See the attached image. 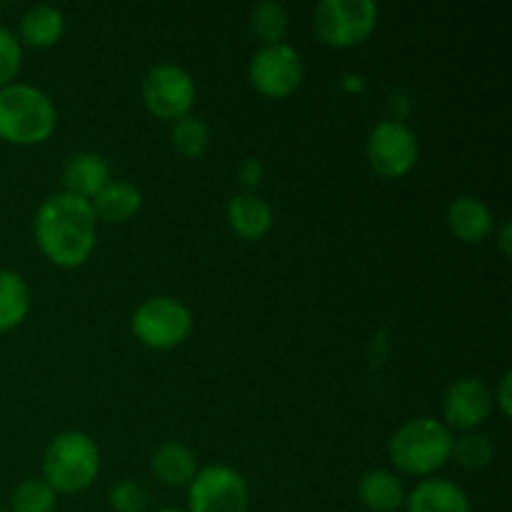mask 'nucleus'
Returning <instances> with one entry per match:
<instances>
[{
    "label": "nucleus",
    "mask_w": 512,
    "mask_h": 512,
    "mask_svg": "<svg viewBox=\"0 0 512 512\" xmlns=\"http://www.w3.org/2000/svg\"><path fill=\"white\" fill-rule=\"evenodd\" d=\"M510 385H512V373L503 375V380H500V390H498V405H500V413L505 415V418H510L512 415V400H510Z\"/></svg>",
    "instance_id": "cd10ccee"
},
{
    "label": "nucleus",
    "mask_w": 512,
    "mask_h": 512,
    "mask_svg": "<svg viewBox=\"0 0 512 512\" xmlns=\"http://www.w3.org/2000/svg\"><path fill=\"white\" fill-rule=\"evenodd\" d=\"M140 190L133 183H125V180H110L93 200V213L95 218L103 220V223H125V220L133 218L140 210Z\"/></svg>",
    "instance_id": "dca6fc26"
},
{
    "label": "nucleus",
    "mask_w": 512,
    "mask_h": 512,
    "mask_svg": "<svg viewBox=\"0 0 512 512\" xmlns=\"http://www.w3.org/2000/svg\"><path fill=\"white\" fill-rule=\"evenodd\" d=\"M193 330V313L175 298H150L135 310L133 333L153 350L178 348Z\"/></svg>",
    "instance_id": "423d86ee"
},
{
    "label": "nucleus",
    "mask_w": 512,
    "mask_h": 512,
    "mask_svg": "<svg viewBox=\"0 0 512 512\" xmlns=\"http://www.w3.org/2000/svg\"><path fill=\"white\" fill-rule=\"evenodd\" d=\"M143 103L160 120L185 118V115H190L195 103L193 78L180 65H155L143 80Z\"/></svg>",
    "instance_id": "6e6552de"
},
{
    "label": "nucleus",
    "mask_w": 512,
    "mask_h": 512,
    "mask_svg": "<svg viewBox=\"0 0 512 512\" xmlns=\"http://www.w3.org/2000/svg\"><path fill=\"white\" fill-rule=\"evenodd\" d=\"M55 130L53 100L33 85L0 88V138L13 145H38Z\"/></svg>",
    "instance_id": "f03ea898"
},
{
    "label": "nucleus",
    "mask_w": 512,
    "mask_h": 512,
    "mask_svg": "<svg viewBox=\"0 0 512 512\" xmlns=\"http://www.w3.org/2000/svg\"><path fill=\"white\" fill-rule=\"evenodd\" d=\"M155 478L165 485H188L198 475V460L193 450L178 443H165L150 458Z\"/></svg>",
    "instance_id": "6ab92c4d"
},
{
    "label": "nucleus",
    "mask_w": 512,
    "mask_h": 512,
    "mask_svg": "<svg viewBox=\"0 0 512 512\" xmlns=\"http://www.w3.org/2000/svg\"><path fill=\"white\" fill-rule=\"evenodd\" d=\"M93 205L70 193L50 195L35 213L33 233L45 258L58 268H78L95 248Z\"/></svg>",
    "instance_id": "f257e3e1"
},
{
    "label": "nucleus",
    "mask_w": 512,
    "mask_h": 512,
    "mask_svg": "<svg viewBox=\"0 0 512 512\" xmlns=\"http://www.w3.org/2000/svg\"><path fill=\"white\" fill-rule=\"evenodd\" d=\"M408 512H470V500L460 485L453 480L433 478L415 485L413 493L405 498Z\"/></svg>",
    "instance_id": "ddd939ff"
},
{
    "label": "nucleus",
    "mask_w": 512,
    "mask_h": 512,
    "mask_svg": "<svg viewBox=\"0 0 512 512\" xmlns=\"http://www.w3.org/2000/svg\"><path fill=\"white\" fill-rule=\"evenodd\" d=\"M448 228L463 243L478 245L493 233V213L488 205L473 195H460L448 208Z\"/></svg>",
    "instance_id": "f8f14e48"
},
{
    "label": "nucleus",
    "mask_w": 512,
    "mask_h": 512,
    "mask_svg": "<svg viewBox=\"0 0 512 512\" xmlns=\"http://www.w3.org/2000/svg\"><path fill=\"white\" fill-rule=\"evenodd\" d=\"M65 30L63 13L53 5H33L20 18V40L30 48H50Z\"/></svg>",
    "instance_id": "a211bd4d"
},
{
    "label": "nucleus",
    "mask_w": 512,
    "mask_h": 512,
    "mask_svg": "<svg viewBox=\"0 0 512 512\" xmlns=\"http://www.w3.org/2000/svg\"><path fill=\"white\" fill-rule=\"evenodd\" d=\"M0 512H5V510H0Z\"/></svg>",
    "instance_id": "7c9ffc66"
},
{
    "label": "nucleus",
    "mask_w": 512,
    "mask_h": 512,
    "mask_svg": "<svg viewBox=\"0 0 512 512\" xmlns=\"http://www.w3.org/2000/svg\"><path fill=\"white\" fill-rule=\"evenodd\" d=\"M493 455H495L493 443H490L485 435L468 433L463 435V438L453 440V455H450V458L458 460L460 468L480 470L485 468V465H490Z\"/></svg>",
    "instance_id": "b1692460"
},
{
    "label": "nucleus",
    "mask_w": 512,
    "mask_h": 512,
    "mask_svg": "<svg viewBox=\"0 0 512 512\" xmlns=\"http://www.w3.org/2000/svg\"><path fill=\"white\" fill-rule=\"evenodd\" d=\"M100 453L90 435L70 430L50 440L43 455L45 483L55 493H80L98 478Z\"/></svg>",
    "instance_id": "20e7f679"
},
{
    "label": "nucleus",
    "mask_w": 512,
    "mask_h": 512,
    "mask_svg": "<svg viewBox=\"0 0 512 512\" xmlns=\"http://www.w3.org/2000/svg\"><path fill=\"white\" fill-rule=\"evenodd\" d=\"M108 503L115 512H145L148 495H145L143 485L135 483V480H120L110 490Z\"/></svg>",
    "instance_id": "393cba45"
},
{
    "label": "nucleus",
    "mask_w": 512,
    "mask_h": 512,
    "mask_svg": "<svg viewBox=\"0 0 512 512\" xmlns=\"http://www.w3.org/2000/svg\"><path fill=\"white\" fill-rule=\"evenodd\" d=\"M228 223L240 238L260 240L273 225V210L258 195L243 193L228 203Z\"/></svg>",
    "instance_id": "2eb2a0df"
},
{
    "label": "nucleus",
    "mask_w": 512,
    "mask_h": 512,
    "mask_svg": "<svg viewBox=\"0 0 512 512\" xmlns=\"http://www.w3.org/2000/svg\"><path fill=\"white\" fill-rule=\"evenodd\" d=\"M360 503L370 512H395L405 505V490L388 470H370L360 478Z\"/></svg>",
    "instance_id": "f3484780"
},
{
    "label": "nucleus",
    "mask_w": 512,
    "mask_h": 512,
    "mask_svg": "<svg viewBox=\"0 0 512 512\" xmlns=\"http://www.w3.org/2000/svg\"><path fill=\"white\" fill-rule=\"evenodd\" d=\"M368 160L383 178H403L418 163V140L400 120H383L368 135Z\"/></svg>",
    "instance_id": "9d476101"
},
{
    "label": "nucleus",
    "mask_w": 512,
    "mask_h": 512,
    "mask_svg": "<svg viewBox=\"0 0 512 512\" xmlns=\"http://www.w3.org/2000/svg\"><path fill=\"white\" fill-rule=\"evenodd\" d=\"M250 28L265 45H280L290 28L288 10L280 3H273V0L258 3L250 13Z\"/></svg>",
    "instance_id": "412c9836"
},
{
    "label": "nucleus",
    "mask_w": 512,
    "mask_h": 512,
    "mask_svg": "<svg viewBox=\"0 0 512 512\" xmlns=\"http://www.w3.org/2000/svg\"><path fill=\"white\" fill-rule=\"evenodd\" d=\"M303 60L290 45H265L250 60V83L265 98H288L303 83Z\"/></svg>",
    "instance_id": "1a4fd4ad"
},
{
    "label": "nucleus",
    "mask_w": 512,
    "mask_h": 512,
    "mask_svg": "<svg viewBox=\"0 0 512 512\" xmlns=\"http://www.w3.org/2000/svg\"><path fill=\"white\" fill-rule=\"evenodd\" d=\"M10 508L13 512H53L55 490L40 478L23 480L10 495Z\"/></svg>",
    "instance_id": "5701e85b"
},
{
    "label": "nucleus",
    "mask_w": 512,
    "mask_h": 512,
    "mask_svg": "<svg viewBox=\"0 0 512 512\" xmlns=\"http://www.w3.org/2000/svg\"><path fill=\"white\" fill-rule=\"evenodd\" d=\"M500 250H503V255H512V248H510V223H505L503 228H500Z\"/></svg>",
    "instance_id": "c85d7f7f"
},
{
    "label": "nucleus",
    "mask_w": 512,
    "mask_h": 512,
    "mask_svg": "<svg viewBox=\"0 0 512 512\" xmlns=\"http://www.w3.org/2000/svg\"><path fill=\"white\" fill-rule=\"evenodd\" d=\"M453 440L450 428L440 420H410L390 440V460L408 475H433L453 455Z\"/></svg>",
    "instance_id": "7ed1b4c3"
},
{
    "label": "nucleus",
    "mask_w": 512,
    "mask_h": 512,
    "mask_svg": "<svg viewBox=\"0 0 512 512\" xmlns=\"http://www.w3.org/2000/svg\"><path fill=\"white\" fill-rule=\"evenodd\" d=\"M155 512H183V510H178V508H160V510H155Z\"/></svg>",
    "instance_id": "c756f323"
},
{
    "label": "nucleus",
    "mask_w": 512,
    "mask_h": 512,
    "mask_svg": "<svg viewBox=\"0 0 512 512\" xmlns=\"http://www.w3.org/2000/svg\"><path fill=\"white\" fill-rule=\"evenodd\" d=\"M248 503V483L233 468L210 465L190 480L188 512H248Z\"/></svg>",
    "instance_id": "0eeeda50"
},
{
    "label": "nucleus",
    "mask_w": 512,
    "mask_h": 512,
    "mask_svg": "<svg viewBox=\"0 0 512 512\" xmlns=\"http://www.w3.org/2000/svg\"><path fill=\"white\" fill-rule=\"evenodd\" d=\"M23 63V48L20 40L8 28H0V88L13 83Z\"/></svg>",
    "instance_id": "a878e982"
},
{
    "label": "nucleus",
    "mask_w": 512,
    "mask_h": 512,
    "mask_svg": "<svg viewBox=\"0 0 512 512\" xmlns=\"http://www.w3.org/2000/svg\"><path fill=\"white\" fill-rule=\"evenodd\" d=\"M443 410L448 428L473 430L488 420L490 410H493V395L483 380L463 378L448 388Z\"/></svg>",
    "instance_id": "9b49d317"
},
{
    "label": "nucleus",
    "mask_w": 512,
    "mask_h": 512,
    "mask_svg": "<svg viewBox=\"0 0 512 512\" xmlns=\"http://www.w3.org/2000/svg\"><path fill=\"white\" fill-rule=\"evenodd\" d=\"M65 193L75 195V198L93 200L105 185L110 183V168L100 155L95 153H80L68 160L63 173Z\"/></svg>",
    "instance_id": "4468645a"
},
{
    "label": "nucleus",
    "mask_w": 512,
    "mask_h": 512,
    "mask_svg": "<svg viewBox=\"0 0 512 512\" xmlns=\"http://www.w3.org/2000/svg\"><path fill=\"white\" fill-rule=\"evenodd\" d=\"M378 23L373 0H323L313 15L318 38L333 48H353L368 40Z\"/></svg>",
    "instance_id": "39448f33"
},
{
    "label": "nucleus",
    "mask_w": 512,
    "mask_h": 512,
    "mask_svg": "<svg viewBox=\"0 0 512 512\" xmlns=\"http://www.w3.org/2000/svg\"><path fill=\"white\" fill-rule=\"evenodd\" d=\"M238 178L245 188H255V185H260V180H263V165H260V160L245 158L238 170Z\"/></svg>",
    "instance_id": "bb28decb"
},
{
    "label": "nucleus",
    "mask_w": 512,
    "mask_h": 512,
    "mask_svg": "<svg viewBox=\"0 0 512 512\" xmlns=\"http://www.w3.org/2000/svg\"><path fill=\"white\" fill-rule=\"evenodd\" d=\"M30 310L28 283L13 270H0V333L18 328Z\"/></svg>",
    "instance_id": "aec40b11"
},
{
    "label": "nucleus",
    "mask_w": 512,
    "mask_h": 512,
    "mask_svg": "<svg viewBox=\"0 0 512 512\" xmlns=\"http://www.w3.org/2000/svg\"><path fill=\"white\" fill-rule=\"evenodd\" d=\"M170 140L183 158H200L210 145V130L200 118L185 115V118L175 120Z\"/></svg>",
    "instance_id": "4be33fe9"
}]
</instances>
